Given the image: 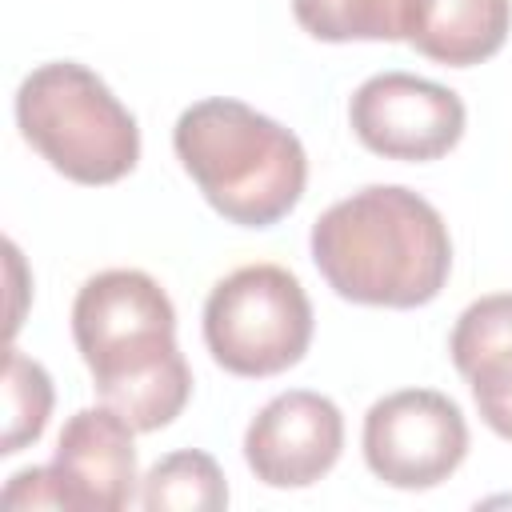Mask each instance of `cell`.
<instances>
[{
	"mask_svg": "<svg viewBox=\"0 0 512 512\" xmlns=\"http://www.w3.org/2000/svg\"><path fill=\"white\" fill-rule=\"evenodd\" d=\"M348 120L356 140L384 160H440L464 136V100L424 76L412 72H380L368 76L348 104Z\"/></svg>",
	"mask_w": 512,
	"mask_h": 512,
	"instance_id": "7",
	"label": "cell"
},
{
	"mask_svg": "<svg viewBox=\"0 0 512 512\" xmlns=\"http://www.w3.org/2000/svg\"><path fill=\"white\" fill-rule=\"evenodd\" d=\"M52 416V380L44 364L28 360L24 352L8 348L4 356V436L0 452L12 456L44 436V424Z\"/></svg>",
	"mask_w": 512,
	"mask_h": 512,
	"instance_id": "14",
	"label": "cell"
},
{
	"mask_svg": "<svg viewBox=\"0 0 512 512\" xmlns=\"http://www.w3.org/2000/svg\"><path fill=\"white\" fill-rule=\"evenodd\" d=\"M132 424L100 404L80 408L64 420L52 472L64 492V508L76 512H120L136 496V448Z\"/></svg>",
	"mask_w": 512,
	"mask_h": 512,
	"instance_id": "9",
	"label": "cell"
},
{
	"mask_svg": "<svg viewBox=\"0 0 512 512\" xmlns=\"http://www.w3.org/2000/svg\"><path fill=\"white\" fill-rule=\"evenodd\" d=\"M72 340L92 388L136 432L168 428L188 396L192 372L176 344V308L140 268H108L84 280L72 304Z\"/></svg>",
	"mask_w": 512,
	"mask_h": 512,
	"instance_id": "1",
	"label": "cell"
},
{
	"mask_svg": "<svg viewBox=\"0 0 512 512\" xmlns=\"http://www.w3.org/2000/svg\"><path fill=\"white\" fill-rule=\"evenodd\" d=\"M312 264L340 300L368 308H420L452 272L440 212L404 184H368L316 216Z\"/></svg>",
	"mask_w": 512,
	"mask_h": 512,
	"instance_id": "2",
	"label": "cell"
},
{
	"mask_svg": "<svg viewBox=\"0 0 512 512\" xmlns=\"http://www.w3.org/2000/svg\"><path fill=\"white\" fill-rule=\"evenodd\" d=\"M448 352L472 388L480 420L512 440V292L472 300L452 328Z\"/></svg>",
	"mask_w": 512,
	"mask_h": 512,
	"instance_id": "10",
	"label": "cell"
},
{
	"mask_svg": "<svg viewBox=\"0 0 512 512\" xmlns=\"http://www.w3.org/2000/svg\"><path fill=\"white\" fill-rule=\"evenodd\" d=\"M16 124L24 140L76 184H116L140 160L136 116L76 60L40 64L20 80Z\"/></svg>",
	"mask_w": 512,
	"mask_h": 512,
	"instance_id": "4",
	"label": "cell"
},
{
	"mask_svg": "<svg viewBox=\"0 0 512 512\" xmlns=\"http://www.w3.org/2000/svg\"><path fill=\"white\" fill-rule=\"evenodd\" d=\"M512 28V0H412L408 44L448 68H472L496 56Z\"/></svg>",
	"mask_w": 512,
	"mask_h": 512,
	"instance_id": "11",
	"label": "cell"
},
{
	"mask_svg": "<svg viewBox=\"0 0 512 512\" xmlns=\"http://www.w3.org/2000/svg\"><path fill=\"white\" fill-rule=\"evenodd\" d=\"M296 24L328 44L404 40L412 0H292Z\"/></svg>",
	"mask_w": 512,
	"mask_h": 512,
	"instance_id": "12",
	"label": "cell"
},
{
	"mask_svg": "<svg viewBox=\"0 0 512 512\" xmlns=\"http://www.w3.org/2000/svg\"><path fill=\"white\" fill-rule=\"evenodd\" d=\"M464 456V412L436 388H400L376 400L364 416V464L392 488H436L464 464Z\"/></svg>",
	"mask_w": 512,
	"mask_h": 512,
	"instance_id": "6",
	"label": "cell"
},
{
	"mask_svg": "<svg viewBox=\"0 0 512 512\" xmlns=\"http://www.w3.org/2000/svg\"><path fill=\"white\" fill-rule=\"evenodd\" d=\"M344 448L340 408L308 388L272 396L244 432V460L268 488H308L328 476Z\"/></svg>",
	"mask_w": 512,
	"mask_h": 512,
	"instance_id": "8",
	"label": "cell"
},
{
	"mask_svg": "<svg viewBox=\"0 0 512 512\" xmlns=\"http://www.w3.org/2000/svg\"><path fill=\"white\" fill-rule=\"evenodd\" d=\"M204 344L232 376L264 380L288 372L312 344L304 284L280 264H244L228 272L204 300Z\"/></svg>",
	"mask_w": 512,
	"mask_h": 512,
	"instance_id": "5",
	"label": "cell"
},
{
	"mask_svg": "<svg viewBox=\"0 0 512 512\" xmlns=\"http://www.w3.org/2000/svg\"><path fill=\"white\" fill-rule=\"evenodd\" d=\"M140 504L148 512L168 508H192V512H216L228 504V484L220 464L200 448H180L156 460L140 484Z\"/></svg>",
	"mask_w": 512,
	"mask_h": 512,
	"instance_id": "13",
	"label": "cell"
},
{
	"mask_svg": "<svg viewBox=\"0 0 512 512\" xmlns=\"http://www.w3.org/2000/svg\"><path fill=\"white\" fill-rule=\"evenodd\" d=\"M172 148L204 200L240 228L284 220L308 184L300 136L228 96L184 108L172 128Z\"/></svg>",
	"mask_w": 512,
	"mask_h": 512,
	"instance_id": "3",
	"label": "cell"
},
{
	"mask_svg": "<svg viewBox=\"0 0 512 512\" xmlns=\"http://www.w3.org/2000/svg\"><path fill=\"white\" fill-rule=\"evenodd\" d=\"M4 508H64V492L56 484L52 464L20 468L4 488Z\"/></svg>",
	"mask_w": 512,
	"mask_h": 512,
	"instance_id": "15",
	"label": "cell"
}]
</instances>
